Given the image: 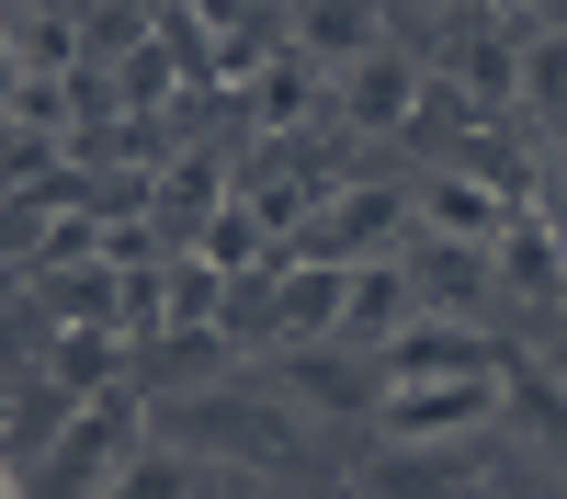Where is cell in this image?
Segmentation results:
<instances>
[{"instance_id": "16", "label": "cell", "mask_w": 567, "mask_h": 499, "mask_svg": "<svg viewBox=\"0 0 567 499\" xmlns=\"http://www.w3.org/2000/svg\"><path fill=\"white\" fill-rule=\"evenodd\" d=\"M511 272H523V284H567V250L556 239H534V227H511V250H499Z\"/></svg>"}, {"instance_id": "14", "label": "cell", "mask_w": 567, "mask_h": 499, "mask_svg": "<svg viewBox=\"0 0 567 499\" xmlns=\"http://www.w3.org/2000/svg\"><path fill=\"white\" fill-rule=\"evenodd\" d=\"M523 103L567 114V34H545V23H523Z\"/></svg>"}, {"instance_id": "10", "label": "cell", "mask_w": 567, "mask_h": 499, "mask_svg": "<svg viewBox=\"0 0 567 499\" xmlns=\"http://www.w3.org/2000/svg\"><path fill=\"white\" fill-rule=\"evenodd\" d=\"M103 499H205V466H194L182 443H136L125 466H114V488H103Z\"/></svg>"}, {"instance_id": "7", "label": "cell", "mask_w": 567, "mask_h": 499, "mask_svg": "<svg viewBox=\"0 0 567 499\" xmlns=\"http://www.w3.org/2000/svg\"><path fill=\"white\" fill-rule=\"evenodd\" d=\"M341 284H352L341 261H284L272 284H261V306H250V318H261L272 341H307V330H341Z\"/></svg>"}, {"instance_id": "2", "label": "cell", "mask_w": 567, "mask_h": 499, "mask_svg": "<svg viewBox=\"0 0 567 499\" xmlns=\"http://www.w3.org/2000/svg\"><path fill=\"white\" fill-rule=\"evenodd\" d=\"M386 443H477L499 420V375H443V386H386L374 397Z\"/></svg>"}, {"instance_id": "6", "label": "cell", "mask_w": 567, "mask_h": 499, "mask_svg": "<svg viewBox=\"0 0 567 499\" xmlns=\"http://www.w3.org/2000/svg\"><path fill=\"white\" fill-rule=\"evenodd\" d=\"M420 330V284H409V261H352V284H341V341H409Z\"/></svg>"}, {"instance_id": "5", "label": "cell", "mask_w": 567, "mask_h": 499, "mask_svg": "<svg viewBox=\"0 0 567 499\" xmlns=\"http://www.w3.org/2000/svg\"><path fill=\"white\" fill-rule=\"evenodd\" d=\"M284 45L307 69H363L386 58V0H284Z\"/></svg>"}, {"instance_id": "11", "label": "cell", "mask_w": 567, "mask_h": 499, "mask_svg": "<svg viewBox=\"0 0 567 499\" xmlns=\"http://www.w3.org/2000/svg\"><path fill=\"white\" fill-rule=\"evenodd\" d=\"M409 103H420V69L398 58V45H386V58H363V69H352V125H398Z\"/></svg>"}, {"instance_id": "15", "label": "cell", "mask_w": 567, "mask_h": 499, "mask_svg": "<svg viewBox=\"0 0 567 499\" xmlns=\"http://www.w3.org/2000/svg\"><path fill=\"white\" fill-rule=\"evenodd\" d=\"M125 103H136V114H159V103H171V58H159L148 34H136V58H125Z\"/></svg>"}, {"instance_id": "17", "label": "cell", "mask_w": 567, "mask_h": 499, "mask_svg": "<svg viewBox=\"0 0 567 499\" xmlns=\"http://www.w3.org/2000/svg\"><path fill=\"white\" fill-rule=\"evenodd\" d=\"M205 432H216V443H239V454H284V432L250 420V408H205Z\"/></svg>"}, {"instance_id": "18", "label": "cell", "mask_w": 567, "mask_h": 499, "mask_svg": "<svg viewBox=\"0 0 567 499\" xmlns=\"http://www.w3.org/2000/svg\"><path fill=\"white\" fill-rule=\"evenodd\" d=\"M534 12H545V0H488V23H499V34H523Z\"/></svg>"}, {"instance_id": "4", "label": "cell", "mask_w": 567, "mask_h": 499, "mask_svg": "<svg viewBox=\"0 0 567 499\" xmlns=\"http://www.w3.org/2000/svg\"><path fill=\"white\" fill-rule=\"evenodd\" d=\"M136 443H148V432H136V408H125V397L80 408V420H69V443L45 454V488H34V499H80V488L103 499V488H114V466H125Z\"/></svg>"}, {"instance_id": "8", "label": "cell", "mask_w": 567, "mask_h": 499, "mask_svg": "<svg viewBox=\"0 0 567 499\" xmlns=\"http://www.w3.org/2000/svg\"><path fill=\"white\" fill-rule=\"evenodd\" d=\"M443 375H499V352L465 341V330H409V341H386V386H443ZM386 386H374V397H386Z\"/></svg>"}, {"instance_id": "12", "label": "cell", "mask_w": 567, "mask_h": 499, "mask_svg": "<svg viewBox=\"0 0 567 499\" xmlns=\"http://www.w3.org/2000/svg\"><path fill=\"white\" fill-rule=\"evenodd\" d=\"M261 239H272L261 205H216V216L194 227V261H205V272H250V261H261Z\"/></svg>"}, {"instance_id": "9", "label": "cell", "mask_w": 567, "mask_h": 499, "mask_svg": "<svg viewBox=\"0 0 567 499\" xmlns=\"http://www.w3.org/2000/svg\"><path fill=\"white\" fill-rule=\"evenodd\" d=\"M465 454H477V443H386V466H374L363 488L374 499H454L465 488Z\"/></svg>"}, {"instance_id": "19", "label": "cell", "mask_w": 567, "mask_h": 499, "mask_svg": "<svg viewBox=\"0 0 567 499\" xmlns=\"http://www.w3.org/2000/svg\"><path fill=\"white\" fill-rule=\"evenodd\" d=\"M534 23H545V34H567V0H545V12H534Z\"/></svg>"}, {"instance_id": "3", "label": "cell", "mask_w": 567, "mask_h": 499, "mask_svg": "<svg viewBox=\"0 0 567 499\" xmlns=\"http://www.w3.org/2000/svg\"><path fill=\"white\" fill-rule=\"evenodd\" d=\"M420 227H432L443 250H465V261H499L523 216H511L499 181H477V170H432V181H420Z\"/></svg>"}, {"instance_id": "1", "label": "cell", "mask_w": 567, "mask_h": 499, "mask_svg": "<svg viewBox=\"0 0 567 499\" xmlns=\"http://www.w3.org/2000/svg\"><path fill=\"white\" fill-rule=\"evenodd\" d=\"M420 216V194H398V181H352V194H329L307 227H296V261H386V239Z\"/></svg>"}, {"instance_id": "13", "label": "cell", "mask_w": 567, "mask_h": 499, "mask_svg": "<svg viewBox=\"0 0 567 499\" xmlns=\"http://www.w3.org/2000/svg\"><path fill=\"white\" fill-rule=\"evenodd\" d=\"M465 91H477V103H523V34H465Z\"/></svg>"}, {"instance_id": "20", "label": "cell", "mask_w": 567, "mask_h": 499, "mask_svg": "<svg viewBox=\"0 0 567 499\" xmlns=\"http://www.w3.org/2000/svg\"><path fill=\"white\" fill-rule=\"evenodd\" d=\"M0 432H12V386H0Z\"/></svg>"}]
</instances>
